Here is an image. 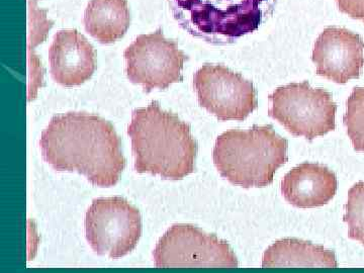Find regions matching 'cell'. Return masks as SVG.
<instances>
[{
  "mask_svg": "<svg viewBox=\"0 0 364 273\" xmlns=\"http://www.w3.org/2000/svg\"><path fill=\"white\" fill-rule=\"evenodd\" d=\"M41 150L57 171H77L93 186H116L127 166L122 140L102 117L71 112L52 117L42 132Z\"/></svg>",
  "mask_w": 364,
  "mask_h": 273,
  "instance_id": "6da1fadb",
  "label": "cell"
},
{
  "mask_svg": "<svg viewBox=\"0 0 364 273\" xmlns=\"http://www.w3.org/2000/svg\"><path fill=\"white\" fill-rule=\"evenodd\" d=\"M128 135L138 173L179 181L195 171L198 144L191 126L158 102L133 112Z\"/></svg>",
  "mask_w": 364,
  "mask_h": 273,
  "instance_id": "7a4b0ae2",
  "label": "cell"
},
{
  "mask_svg": "<svg viewBox=\"0 0 364 273\" xmlns=\"http://www.w3.org/2000/svg\"><path fill=\"white\" fill-rule=\"evenodd\" d=\"M289 142L272 124L230 130L215 141L214 163L220 174L244 188H267L286 164Z\"/></svg>",
  "mask_w": 364,
  "mask_h": 273,
  "instance_id": "3957f363",
  "label": "cell"
},
{
  "mask_svg": "<svg viewBox=\"0 0 364 273\" xmlns=\"http://www.w3.org/2000/svg\"><path fill=\"white\" fill-rule=\"evenodd\" d=\"M277 0H168L174 18L193 37L213 45L233 44L272 16Z\"/></svg>",
  "mask_w": 364,
  "mask_h": 273,
  "instance_id": "277c9868",
  "label": "cell"
},
{
  "mask_svg": "<svg viewBox=\"0 0 364 273\" xmlns=\"http://www.w3.org/2000/svg\"><path fill=\"white\" fill-rule=\"evenodd\" d=\"M268 114L291 135L313 141L336 128L337 105L324 88L311 87L308 81L277 88L269 95Z\"/></svg>",
  "mask_w": 364,
  "mask_h": 273,
  "instance_id": "5b68a950",
  "label": "cell"
},
{
  "mask_svg": "<svg viewBox=\"0 0 364 273\" xmlns=\"http://www.w3.org/2000/svg\"><path fill=\"white\" fill-rule=\"evenodd\" d=\"M85 226L93 251L117 259L138 245L142 236V215L123 198H97L86 212Z\"/></svg>",
  "mask_w": 364,
  "mask_h": 273,
  "instance_id": "8992f818",
  "label": "cell"
},
{
  "mask_svg": "<svg viewBox=\"0 0 364 273\" xmlns=\"http://www.w3.org/2000/svg\"><path fill=\"white\" fill-rule=\"evenodd\" d=\"M129 80L143 86L149 93L153 90H167L183 80L182 70L188 57L176 41L164 37L161 28L149 35H141L124 53Z\"/></svg>",
  "mask_w": 364,
  "mask_h": 273,
  "instance_id": "52a82bcc",
  "label": "cell"
},
{
  "mask_svg": "<svg viewBox=\"0 0 364 273\" xmlns=\"http://www.w3.org/2000/svg\"><path fill=\"white\" fill-rule=\"evenodd\" d=\"M156 267H238L233 249L193 225H174L153 252Z\"/></svg>",
  "mask_w": 364,
  "mask_h": 273,
  "instance_id": "ba28073f",
  "label": "cell"
},
{
  "mask_svg": "<svg viewBox=\"0 0 364 273\" xmlns=\"http://www.w3.org/2000/svg\"><path fill=\"white\" fill-rule=\"evenodd\" d=\"M200 107L219 121H244L258 107L257 91L240 73L205 64L193 76Z\"/></svg>",
  "mask_w": 364,
  "mask_h": 273,
  "instance_id": "9c48e42d",
  "label": "cell"
},
{
  "mask_svg": "<svg viewBox=\"0 0 364 273\" xmlns=\"http://www.w3.org/2000/svg\"><path fill=\"white\" fill-rule=\"evenodd\" d=\"M312 60L318 76L345 85L363 73L364 41L347 28L329 26L316 41Z\"/></svg>",
  "mask_w": 364,
  "mask_h": 273,
  "instance_id": "30bf717a",
  "label": "cell"
},
{
  "mask_svg": "<svg viewBox=\"0 0 364 273\" xmlns=\"http://www.w3.org/2000/svg\"><path fill=\"white\" fill-rule=\"evenodd\" d=\"M49 60L53 79L66 87L83 85L97 70L95 48L76 30H62L55 35Z\"/></svg>",
  "mask_w": 364,
  "mask_h": 273,
  "instance_id": "8fae6325",
  "label": "cell"
},
{
  "mask_svg": "<svg viewBox=\"0 0 364 273\" xmlns=\"http://www.w3.org/2000/svg\"><path fill=\"white\" fill-rule=\"evenodd\" d=\"M338 189L336 174L318 163H303L282 181L287 202L299 208H320L331 202Z\"/></svg>",
  "mask_w": 364,
  "mask_h": 273,
  "instance_id": "7c38bea8",
  "label": "cell"
},
{
  "mask_svg": "<svg viewBox=\"0 0 364 273\" xmlns=\"http://www.w3.org/2000/svg\"><path fill=\"white\" fill-rule=\"evenodd\" d=\"M337 267L334 251L312 242L282 239L272 244L263 255L262 267Z\"/></svg>",
  "mask_w": 364,
  "mask_h": 273,
  "instance_id": "4fadbf2b",
  "label": "cell"
},
{
  "mask_svg": "<svg viewBox=\"0 0 364 273\" xmlns=\"http://www.w3.org/2000/svg\"><path fill=\"white\" fill-rule=\"evenodd\" d=\"M130 23L128 0H90L86 7L85 30L102 44L122 39Z\"/></svg>",
  "mask_w": 364,
  "mask_h": 273,
  "instance_id": "5bb4252c",
  "label": "cell"
},
{
  "mask_svg": "<svg viewBox=\"0 0 364 273\" xmlns=\"http://www.w3.org/2000/svg\"><path fill=\"white\" fill-rule=\"evenodd\" d=\"M343 123L354 149L364 152V87H354L346 102Z\"/></svg>",
  "mask_w": 364,
  "mask_h": 273,
  "instance_id": "9a60e30c",
  "label": "cell"
},
{
  "mask_svg": "<svg viewBox=\"0 0 364 273\" xmlns=\"http://www.w3.org/2000/svg\"><path fill=\"white\" fill-rule=\"evenodd\" d=\"M343 220L348 225V236L364 245V182L354 184L348 191Z\"/></svg>",
  "mask_w": 364,
  "mask_h": 273,
  "instance_id": "2e32d148",
  "label": "cell"
},
{
  "mask_svg": "<svg viewBox=\"0 0 364 273\" xmlns=\"http://www.w3.org/2000/svg\"><path fill=\"white\" fill-rule=\"evenodd\" d=\"M339 11L364 23V0H336Z\"/></svg>",
  "mask_w": 364,
  "mask_h": 273,
  "instance_id": "e0dca14e",
  "label": "cell"
}]
</instances>
